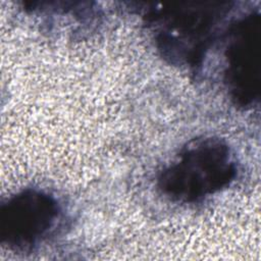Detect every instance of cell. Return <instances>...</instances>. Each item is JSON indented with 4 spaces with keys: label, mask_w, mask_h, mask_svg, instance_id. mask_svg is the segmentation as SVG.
Masks as SVG:
<instances>
[{
    "label": "cell",
    "mask_w": 261,
    "mask_h": 261,
    "mask_svg": "<svg viewBox=\"0 0 261 261\" xmlns=\"http://www.w3.org/2000/svg\"><path fill=\"white\" fill-rule=\"evenodd\" d=\"M259 12H250L230 28L225 50V83L231 99L251 106L260 95L261 29Z\"/></svg>",
    "instance_id": "3"
},
{
    "label": "cell",
    "mask_w": 261,
    "mask_h": 261,
    "mask_svg": "<svg viewBox=\"0 0 261 261\" xmlns=\"http://www.w3.org/2000/svg\"><path fill=\"white\" fill-rule=\"evenodd\" d=\"M236 175V161L223 141L197 139L160 172L158 187L173 201L192 203L227 187Z\"/></svg>",
    "instance_id": "2"
},
{
    "label": "cell",
    "mask_w": 261,
    "mask_h": 261,
    "mask_svg": "<svg viewBox=\"0 0 261 261\" xmlns=\"http://www.w3.org/2000/svg\"><path fill=\"white\" fill-rule=\"evenodd\" d=\"M57 200L39 190H24L11 196L0 207V240L9 248L36 245L59 217Z\"/></svg>",
    "instance_id": "4"
},
{
    "label": "cell",
    "mask_w": 261,
    "mask_h": 261,
    "mask_svg": "<svg viewBox=\"0 0 261 261\" xmlns=\"http://www.w3.org/2000/svg\"><path fill=\"white\" fill-rule=\"evenodd\" d=\"M230 5L220 1L147 4L144 16L165 58L176 65L197 67Z\"/></svg>",
    "instance_id": "1"
}]
</instances>
